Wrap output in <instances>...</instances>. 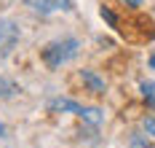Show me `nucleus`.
I'll return each mask as SVG.
<instances>
[{"label":"nucleus","mask_w":155,"mask_h":148,"mask_svg":"<svg viewBox=\"0 0 155 148\" xmlns=\"http://www.w3.org/2000/svg\"><path fill=\"white\" fill-rule=\"evenodd\" d=\"M0 135H3V124H0Z\"/></svg>","instance_id":"f8f14e48"},{"label":"nucleus","mask_w":155,"mask_h":148,"mask_svg":"<svg viewBox=\"0 0 155 148\" xmlns=\"http://www.w3.org/2000/svg\"><path fill=\"white\" fill-rule=\"evenodd\" d=\"M80 78H83V81H86L88 86H91V92H94V94H104V83L99 81L96 76H91L88 70H83V73H80Z\"/></svg>","instance_id":"39448f33"},{"label":"nucleus","mask_w":155,"mask_h":148,"mask_svg":"<svg viewBox=\"0 0 155 148\" xmlns=\"http://www.w3.org/2000/svg\"><path fill=\"white\" fill-rule=\"evenodd\" d=\"M32 5V11L38 14H54V11H70L72 8V0H27Z\"/></svg>","instance_id":"20e7f679"},{"label":"nucleus","mask_w":155,"mask_h":148,"mask_svg":"<svg viewBox=\"0 0 155 148\" xmlns=\"http://www.w3.org/2000/svg\"><path fill=\"white\" fill-rule=\"evenodd\" d=\"M16 41H19V27L14 22H0V59H5L14 51Z\"/></svg>","instance_id":"7ed1b4c3"},{"label":"nucleus","mask_w":155,"mask_h":148,"mask_svg":"<svg viewBox=\"0 0 155 148\" xmlns=\"http://www.w3.org/2000/svg\"><path fill=\"white\" fill-rule=\"evenodd\" d=\"M78 43L75 38H64V41H54V43H48L46 49H43V62L48 67H62L64 62H70L72 57L78 54Z\"/></svg>","instance_id":"f257e3e1"},{"label":"nucleus","mask_w":155,"mask_h":148,"mask_svg":"<svg viewBox=\"0 0 155 148\" xmlns=\"http://www.w3.org/2000/svg\"><path fill=\"white\" fill-rule=\"evenodd\" d=\"M14 92H16L14 81H8V78H3V76H0V97H11Z\"/></svg>","instance_id":"0eeeda50"},{"label":"nucleus","mask_w":155,"mask_h":148,"mask_svg":"<svg viewBox=\"0 0 155 148\" xmlns=\"http://www.w3.org/2000/svg\"><path fill=\"white\" fill-rule=\"evenodd\" d=\"M150 65H153V67H155V54H153V59H150Z\"/></svg>","instance_id":"9b49d317"},{"label":"nucleus","mask_w":155,"mask_h":148,"mask_svg":"<svg viewBox=\"0 0 155 148\" xmlns=\"http://www.w3.org/2000/svg\"><path fill=\"white\" fill-rule=\"evenodd\" d=\"M51 111H72L75 116H83V118L91 121V124H99V121H102V113H99L96 108H83V105L72 102V100H54V102H51Z\"/></svg>","instance_id":"f03ea898"},{"label":"nucleus","mask_w":155,"mask_h":148,"mask_svg":"<svg viewBox=\"0 0 155 148\" xmlns=\"http://www.w3.org/2000/svg\"><path fill=\"white\" fill-rule=\"evenodd\" d=\"M139 89H142V97H144V100L155 108V81H142Z\"/></svg>","instance_id":"423d86ee"},{"label":"nucleus","mask_w":155,"mask_h":148,"mask_svg":"<svg viewBox=\"0 0 155 148\" xmlns=\"http://www.w3.org/2000/svg\"><path fill=\"white\" fill-rule=\"evenodd\" d=\"M126 5H131V8H137V5H142V0H123Z\"/></svg>","instance_id":"9d476101"},{"label":"nucleus","mask_w":155,"mask_h":148,"mask_svg":"<svg viewBox=\"0 0 155 148\" xmlns=\"http://www.w3.org/2000/svg\"><path fill=\"white\" fill-rule=\"evenodd\" d=\"M144 132H147V135H155V118H147V121H144Z\"/></svg>","instance_id":"1a4fd4ad"},{"label":"nucleus","mask_w":155,"mask_h":148,"mask_svg":"<svg viewBox=\"0 0 155 148\" xmlns=\"http://www.w3.org/2000/svg\"><path fill=\"white\" fill-rule=\"evenodd\" d=\"M131 148H153V146L147 143L144 135H134V137H131Z\"/></svg>","instance_id":"6e6552de"}]
</instances>
